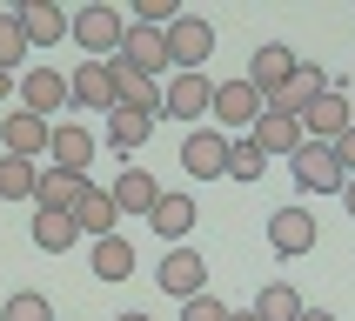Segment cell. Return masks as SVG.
<instances>
[{
    "label": "cell",
    "mask_w": 355,
    "mask_h": 321,
    "mask_svg": "<svg viewBox=\"0 0 355 321\" xmlns=\"http://www.w3.org/2000/svg\"><path fill=\"white\" fill-rule=\"evenodd\" d=\"M20 107L40 114V120H54L60 107H67V74H60V67H27V74H20Z\"/></svg>",
    "instance_id": "obj_10"
},
{
    "label": "cell",
    "mask_w": 355,
    "mask_h": 321,
    "mask_svg": "<svg viewBox=\"0 0 355 321\" xmlns=\"http://www.w3.org/2000/svg\"><path fill=\"white\" fill-rule=\"evenodd\" d=\"M87 268H94L101 281H128V275H135V241H128V235L94 241V248H87Z\"/></svg>",
    "instance_id": "obj_22"
},
{
    "label": "cell",
    "mask_w": 355,
    "mask_h": 321,
    "mask_svg": "<svg viewBox=\"0 0 355 321\" xmlns=\"http://www.w3.org/2000/svg\"><path fill=\"white\" fill-rule=\"evenodd\" d=\"M148 134H155V120H148V114H128V107L107 114V147H114L121 160L135 154V147H148Z\"/></svg>",
    "instance_id": "obj_25"
},
{
    "label": "cell",
    "mask_w": 355,
    "mask_h": 321,
    "mask_svg": "<svg viewBox=\"0 0 355 321\" xmlns=\"http://www.w3.org/2000/svg\"><path fill=\"white\" fill-rule=\"evenodd\" d=\"M295 321H336V315H329V308H302Z\"/></svg>",
    "instance_id": "obj_34"
},
{
    "label": "cell",
    "mask_w": 355,
    "mask_h": 321,
    "mask_svg": "<svg viewBox=\"0 0 355 321\" xmlns=\"http://www.w3.org/2000/svg\"><path fill=\"white\" fill-rule=\"evenodd\" d=\"M87 160H94V134H87L80 120H54V134H47V167L87 174Z\"/></svg>",
    "instance_id": "obj_13"
},
{
    "label": "cell",
    "mask_w": 355,
    "mask_h": 321,
    "mask_svg": "<svg viewBox=\"0 0 355 321\" xmlns=\"http://www.w3.org/2000/svg\"><path fill=\"white\" fill-rule=\"evenodd\" d=\"M268 248H275L282 261L309 255V248H315V214H309V208H275V214H268Z\"/></svg>",
    "instance_id": "obj_14"
},
{
    "label": "cell",
    "mask_w": 355,
    "mask_h": 321,
    "mask_svg": "<svg viewBox=\"0 0 355 321\" xmlns=\"http://www.w3.org/2000/svg\"><path fill=\"white\" fill-rule=\"evenodd\" d=\"M0 321H54V308H47V295H34V288H20V295H7Z\"/></svg>",
    "instance_id": "obj_29"
},
{
    "label": "cell",
    "mask_w": 355,
    "mask_h": 321,
    "mask_svg": "<svg viewBox=\"0 0 355 321\" xmlns=\"http://www.w3.org/2000/svg\"><path fill=\"white\" fill-rule=\"evenodd\" d=\"M34 181H40V167L34 160H0V201H34Z\"/></svg>",
    "instance_id": "obj_27"
},
{
    "label": "cell",
    "mask_w": 355,
    "mask_h": 321,
    "mask_svg": "<svg viewBox=\"0 0 355 321\" xmlns=\"http://www.w3.org/2000/svg\"><path fill=\"white\" fill-rule=\"evenodd\" d=\"M74 241H80L74 214H47V208H34V248H40V255H74Z\"/></svg>",
    "instance_id": "obj_24"
},
{
    "label": "cell",
    "mask_w": 355,
    "mask_h": 321,
    "mask_svg": "<svg viewBox=\"0 0 355 321\" xmlns=\"http://www.w3.org/2000/svg\"><path fill=\"white\" fill-rule=\"evenodd\" d=\"M302 134L322 140V147L349 134V100H342V87H329L322 100H309V114H302Z\"/></svg>",
    "instance_id": "obj_17"
},
{
    "label": "cell",
    "mask_w": 355,
    "mask_h": 321,
    "mask_svg": "<svg viewBox=\"0 0 355 321\" xmlns=\"http://www.w3.org/2000/svg\"><path fill=\"white\" fill-rule=\"evenodd\" d=\"M228 174H235V181H261V174H268V154H261L248 134H235V140H228Z\"/></svg>",
    "instance_id": "obj_28"
},
{
    "label": "cell",
    "mask_w": 355,
    "mask_h": 321,
    "mask_svg": "<svg viewBox=\"0 0 355 321\" xmlns=\"http://www.w3.org/2000/svg\"><path fill=\"white\" fill-rule=\"evenodd\" d=\"M329 154H336V167H342V181H355V127L342 140H329Z\"/></svg>",
    "instance_id": "obj_32"
},
{
    "label": "cell",
    "mask_w": 355,
    "mask_h": 321,
    "mask_svg": "<svg viewBox=\"0 0 355 321\" xmlns=\"http://www.w3.org/2000/svg\"><path fill=\"white\" fill-rule=\"evenodd\" d=\"M114 321H155V315H135V308H128V315H114Z\"/></svg>",
    "instance_id": "obj_37"
},
{
    "label": "cell",
    "mask_w": 355,
    "mask_h": 321,
    "mask_svg": "<svg viewBox=\"0 0 355 321\" xmlns=\"http://www.w3.org/2000/svg\"><path fill=\"white\" fill-rule=\"evenodd\" d=\"M349 127H355V94H349Z\"/></svg>",
    "instance_id": "obj_38"
},
{
    "label": "cell",
    "mask_w": 355,
    "mask_h": 321,
    "mask_svg": "<svg viewBox=\"0 0 355 321\" xmlns=\"http://www.w3.org/2000/svg\"><path fill=\"white\" fill-rule=\"evenodd\" d=\"M195 221H201V208H195L188 194H161V201H155V214H148V228H155V235L168 241V248H181Z\"/></svg>",
    "instance_id": "obj_21"
},
{
    "label": "cell",
    "mask_w": 355,
    "mask_h": 321,
    "mask_svg": "<svg viewBox=\"0 0 355 321\" xmlns=\"http://www.w3.org/2000/svg\"><path fill=\"white\" fill-rule=\"evenodd\" d=\"M302 308H309V301H302L288 281H268V288L255 295V321H295Z\"/></svg>",
    "instance_id": "obj_26"
},
{
    "label": "cell",
    "mask_w": 355,
    "mask_h": 321,
    "mask_svg": "<svg viewBox=\"0 0 355 321\" xmlns=\"http://www.w3.org/2000/svg\"><path fill=\"white\" fill-rule=\"evenodd\" d=\"M208 114L221 120V134L235 140V134H248L261 120V94L248 87V80H215V94H208Z\"/></svg>",
    "instance_id": "obj_3"
},
{
    "label": "cell",
    "mask_w": 355,
    "mask_h": 321,
    "mask_svg": "<svg viewBox=\"0 0 355 321\" xmlns=\"http://www.w3.org/2000/svg\"><path fill=\"white\" fill-rule=\"evenodd\" d=\"M67 100L80 107H101V114H114V74H107V60H80L74 80H67Z\"/></svg>",
    "instance_id": "obj_20"
},
{
    "label": "cell",
    "mask_w": 355,
    "mask_h": 321,
    "mask_svg": "<svg viewBox=\"0 0 355 321\" xmlns=\"http://www.w3.org/2000/svg\"><path fill=\"white\" fill-rule=\"evenodd\" d=\"M342 208H349V221H355V181H342Z\"/></svg>",
    "instance_id": "obj_33"
},
{
    "label": "cell",
    "mask_w": 355,
    "mask_h": 321,
    "mask_svg": "<svg viewBox=\"0 0 355 321\" xmlns=\"http://www.w3.org/2000/svg\"><path fill=\"white\" fill-rule=\"evenodd\" d=\"M228 321H255V308H228Z\"/></svg>",
    "instance_id": "obj_35"
},
{
    "label": "cell",
    "mask_w": 355,
    "mask_h": 321,
    "mask_svg": "<svg viewBox=\"0 0 355 321\" xmlns=\"http://www.w3.org/2000/svg\"><path fill=\"white\" fill-rule=\"evenodd\" d=\"M7 94H14V74H0V100H7Z\"/></svg>",
    "instance_id": "obj_36"
},
{
    "label": "cell",
    "mask_w": 355,
    "mask_h": 321,
    "mask_svg": "<svg viewBox=\"0 0 355 321\" xmlns=\"http://www.w3.org/2000/svg\"><path fill=\"white\" fill-rule=\"evenodd\" d=\"M20 54H27V34H20L14 7H7V14H0V74H14V67H20Z\"/></svg>",
    "instance_id": "obj_30"
},
{
    "label": "cell",
    "mask_w": 355,
    "mask_h": 321,
    "mask_svg": "<svg viewBox=\"0 0 355 321\" xmlns=\"http://www.w3.org/2000/svg\"><path fill=\"white\" fill-rule=\"evenodd\" d=\"M288 174H295L302 194H342V167H336V154L322 140H302L295 154H288Z\"/></svg>",
    "instance_id": "obj_4"
},
{
    "label": "cell",
    "mask_w": 355,
    "mask_h": 321,
    "mask_svg": "<svg viewBox=\"0 0 355 321\" xmlns=\"http://www.w3.org/2000/svg\"><path fill=\"white\" fill-rule=\"evenodd\" d=\"M248 140H255L268 160H288L309 134H302V120H295V114H275V107H261V120L248 127Z\"/></svg>",
    "instance_id": "obj_16"
},
{
    "label": "cell",
    "mask_w": 355,
    "mask_h": 321,
    "mask_svg": "<svg viewBox=\"0 0 355 321\" xmlns=\"http://www.w3.org/2000/svg\"><path fill=\"white\" fill-rule=\"evenodd\" d=\"M329 87H336V80L322 74L315 60H295V74H288V87H282V94H268L261 107H275V114H295V120H302V114H309V100H322Z\"/></svg>",
    "instance_id": "obj_8"
},
{
    "label": "cell",
    "mask_w": 355,
    "mask_h": 321,
    "mask_svg": "<svg viewBox=\"0 0 355 321\" xmlns=\"http://www.w3.org/2000/svg\"><path fill=\"white\" fill-rule=\"evenodd\" d=\"M14 20L27 34V47H60L67 40V7H54V0H20Z\"/></svg>",
    "instance_id": "obj_12"
},
{
    "label": "cell",
    "mask_w": 355,
    "mask_h": 321,
    "mask_svg": "<svg viewBox=\"0 0 355 321\" xmlns=\"http://www.w3.org/2000/svg\"><path fill=\"white\" fill-rule=\"evenodd\" d=\"M107 60L135 67L141 80H161V74H168V47H161V34H155V27H135V20H128V34H121V47Z\"/></svg>",
    "instance_id": "obj_5"
},
{
    "label": "cell",
    "mask_w": 355,
    "mask_h": 321,
    "mask_svg": "<svg viewBox=\"0 0 355 321\" xmlns=\"http://www.w3.org/2000/svg\"><path fill=\"white\" fill-rule=\"evenodd\" d=\"M107 201H114V214H155L161 187H155V174H148V167H121L114 187H107Z\"/></svg>",
    "instance_id": "obj_18"
},
{
    "label": "cell",
    "mask_w": 355,
    "mask_h": 321,
    "mask_svg": "<svg viewBox=\"0 0 355 321\" xmlns=\"http://www.w3.org/2000/svg\"><path fill=\"white\" fill-rule=\"evenodd\" d=\"M161 288H168L175 301L208 295V261H201L195 248H188V241H181V248H168V255H161Z\"/></svg>",
    "instance_id": "obj_7"
},
{
    "label": "cell",
    "mask_w": 355,
    "mask_h": 321,
    "mask_svg": "<svg viewBox=\"0 0 355 321\" xmlns=\"http://www.w3.org/2000/svg\"><path fill=\"white\" fill-rule=\"evenodd\" d=\"M181 321H228V301L195 295V301H181Z\"/></svg>",
    "instance_id": "obj_31"
},
{
    "label": "cell",
    "mask_w": 355,
    "mask_h": 321,
    "mask_svg": "<svg viewBox=\"0 0 355 321\" xmlns=\"http://www.w3.org/2000/svg\"><path fill=\"white\" fill-rule=\"evenodd\" d=\"M181 167H188L195 181L228 174V134H221V127H195V134L181 140Z\"/></svg>",
    "instance_id": "obj_11"
},
{
    "label": "cell",
    "mask_w": 355,
    "mask_h": 321,
    "mask_svg": "<svg viewBox=\"0 0 355 321\" xmlns=\"http://www.w3.org/2000/svg\"><path fill=\"white\" fill-rule=\"evenodd\" d=\"M161 47H168V67H175V74H201L208 54H215V27L201 14H181L175 27H161Z\"/></svg>",
    "instance_id": "obj_2"
},
{
    "label": "cell",
    "mask_w": 355,
    "mask_h": 321,
    "mask_svg": "<svg viewBox=\"0 0 355 321\" xmlns=\"http://www.w3.org/2000/svg\"><path fill=\"white\" fill-rule=\"evenodd\" d=\"M74 228H80V235H94V241L121 235V214H114V201H107V187H87V194H80V208H74Z\"/></svg>",
    "instance_id": "obj_23"
},
{
    "label": "cell",
    "mask_w": 355,
    "mask_h": 321,
    "mask_svg": "<svg viewBox=\"0 0 355 321\" xmlns=\"http://www.w3.org/2000/svg\"><path fill=\"white\" fill-rule=\"evenodd\" d=\"M295 60H302V54H288V47H255V60H248V74H241V80L268 100V94H282V87H288Z\"/></svg>",
    "instance_id": "obj_19"
},
{
    "label": "cell",
    "mask_w": 355,
    "mask_h": 321,
    "mask_svg": "<svg viewBox=\"0 0 355 321\" xmlns=\"http://www.w3.org/2000/svg\"><path fill=\"white\" fill-rule=\"evenodd\" d=\"M67 34H74V47L87 60H107L121 47V34H128V14L121 7H107V0H87L80 14H67Z\"/></svg>",
    "instance_id": "obj_1"
},
{
    "label": "cell",
    "mask_w": 355,
    "mask_h": 321,
    "mask_svg": "<svg viewBox=\"0 0 355 321\" xmlns=\"http://www.w3.org/2000/svg\"><path fill=\"white\" fill-rule=\"evenodd\" d=\"M47 134H54V120L27 114V107H14V114H0V140H7V154L14 160H47Z\"/></svg>",
    "instance_id": "obj_6"
},
{
    "label": "cell",
    "mask_w": 355,
    "mask_h": 321,
    "mask_svg": "<svg viewBox=\"0 0 355 321\" xmlns=\"http://www.w3.org/2000/svg\"><path fill=\"white\" fill-rule=\"evenodd\" d=\"M87 187H94L87 174H67V167H40V181H34V208H47V214H74Z\"/></svg>",
    "instance_id": "obj_15"
},
{
    "label": "cell",
    "mask_w": 355,
    "mask_h": 321,
    "mask_svg": "<svg viewBox=\"0 0 355 321\" xmlns=\"http://www.w3.org/2000/svg\"><path fill=\"white\" fill-rule=\"evenodd\" d=\"M208 94H215L208 74H168L161 80V114L168 120H201L208 114Z\"/></svg>",
    "instance_id": "obj_9"
}]
</instances>
